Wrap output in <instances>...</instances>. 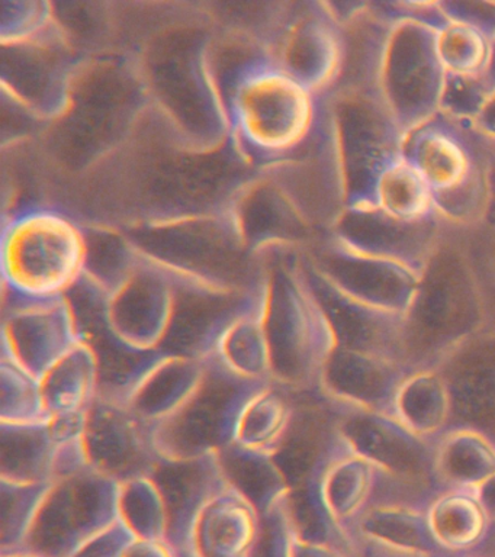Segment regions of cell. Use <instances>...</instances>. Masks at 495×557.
<instances>
[{
  "label": "cell",
  "mask_w": 495,
  "mask_h": 557,
  "mask_svg": "<svg viewBox=\"0 0 495 557\" xmlns=\"http://www.w3.org/2000/svg\"><path fill=\"white\" fill-rule=\"evenodd\" d=\"M493 95L485 76L446 74L438 115L462 128L472 129L477 117Z\"/></svg>",
  "instance_id": "obj_34"
},
{
  "label": "cell",
  "mask_w": 495,
  "mask_h": 557,
  "mask_svg": "<svg viewBox=\"0 0 495 557\" xmlns=\"http://www.w3.org/2000/svg\"><path fill=\"white\" fill-rule=\"evenodd\" d=\"M219 457L225 478L256 505L262 516L290 498L293 487L276 457L256 455L236 446L225 448Z\"/></svg>",
  "instance_id": "obj_26"
},
{
  "label": "cell",
  "mask_w": 495,
  "mask_h": 557,
  "mask_svg": "<svg viewBox=\"0 0 495 557\" xmlns=\"http://www.w3.org/2000/svg\"><path fill=\"white\" fill-rule=\"evenodd\" d=\"M438 216L423 222H403L386 215L375 205L347 207L332 234L345 246L367 255L384 257L423 272L442 243Z\"/></svg>",
  "instance_id": "obj_15"
},
{
  "label": "cell",
  "mask_w": 495,
  "mask_h": 557,
  "mask_svg": "<svg viewBox=\"0 0 495 557\" xmlns=\"http://www.w3.org/2000/svg\"><path fill=\"white\" fill-rule=\"evenodd\" d=\"M308 264L349 298L406 317L419 292L421 273L410 265L354 250L325 234Z\"/></svg>",
  "instance_id": "obj_12"
},
{
  "label": "cell",
  "mask_w": 495,
  "mask_h": 557,
  "mask_svg": "<svg viewBox=\"0 0 495 557\" xmlns=\"http://www.w3.org/2000/svg\"><path fill=\"white\" fill-rule=\"evenodd\" d=\"M123 557H177V552L169 540L136 539Z\"/></svg>",
  "instance_id": "obj_39"
},
{
  "label": "cell",
  "mask_w": 495,
  "mask_h": 557,
  "mask_svg": "<svg viewBox=\"0 0 495 557\" xmlns=\"http://www.w3.org/2000/svg\"><path fill=\"white\" fill-rule=\"evenodd\" d=\"M491 203L486 222L495 230V150L490 146Z\"/></svg>",
  "instance_id": "obj_41"
},
{
  "label": "cell",
  "mask_w": 495,
  "mask_h": 557,
  "mask_svg": "<svg viewBox=\"0 0 495 557\" xmlns=\"http://www.w3.org/2000/svg\"><path fill=\"white\" fill-rule=\"evenodd\" d=\"M177 557H199L197 553L190 548H176Z\"/></svg>",
  "instance_id": "obj_44"
},
{
  "label": "cell",
  "mask_w": 495,
  "mask_h": 557,
  "mask_svg": "<svg viewBox=\"0 0 495 557\" xmlns=\"http://www.w3.org/2000/svg\"><path fill=\"white\" fill-rule=\"evenodd\" d=\"M327 96L341 139L347 207L373 205L378 177L403 156L406 135L380 94L333 90Z\"/></svg>",
  "instance_id": "obj_9"
},
{
  "label": "cell",
  "mask_w": 495,
  "mask_h": 557,
  "mask_svg": "<svg viewBox=\"0 0 495 557\" xmlns=\"http://www.w3.org/2000/svg\"><path fill=\"white\" fill-rule=\"evenodd\" d=\"M449 20L463 22L480 29L486 37L495 39V2L482 0H459V2H441Z\"/></svg>",
  "instance_id": "obj_36"
},
{
  "label": "cell",
  "mask_w": 495,
  "mask_h": 557,
  "mask_svg": "<svg viewBox=\"0 0 495 557\" xmlns=\"http://www.w3.org/2000/svg\"><path fill=\"white\" fill-rule=\"evenodd\" d=\"M373 205L403 222L437 216L432 187L404 154L382 170L373 190Z\"/></svg>",
  "instance_id": "obj_27"
},
{
  "label": "cell",
  "mask_w": 495,
  "mask_h": 557,
  "mask_svg": "<svg viewBox=\"0 0 495 557\" xmlns=\"http://www.w3.org/2000/svg\"><path fill=\"white\" fill-rule=\"evenodd\" d=\"M294 525V522H293ZM290 557H349L343 548L333 546V544L312 542L299 537L297 531L293 529V537H290Z\"/></svg>",
  "instance_id": "obj_38"
},
{
  "label": "cell",
  "mask_w": 495,
  "mask_h": 557,
  "mask_svg": "<svg viewBox=\"0 0 495 557\" xmlns=\"http://www.w3.org/2000/svg\"><path fill=\"white\" fill-rule=\"evenodd\" d=\"M243 239L255 252L281 250L306 242L314 230L285 191L264 176L245 183L230 205Z\"/></svg>",
  "instance_id": "obj_20"
},
{
  "label": "cell",
  "mask_w": 495,
  "mask_h": 557,
  "mask_svg": "<svg viewBox=\"0 0 495 557\" xmlns=\"http://www.w3.org/2000/svg\"><path fill=\"white\" fill-rule=\"evenodd\" d=\"M485 81L488 83L491 91L495 94V39L493 47H491V60L488 69H486Z\"/></svg>",
  "instance_id": "obj_42"
},
{
  "label": "cell",
  "mask_w": 495,
  "mask_h": 557,
  "mask_svg": "<svg viewBox=\"0 0 495 557\" xmlns=\"http://www.w3.org/2000/svg\"><path fill=\"white\" fill-rule=\"evenodd\" d=\"M445 83L436 29L419 21H395L382 65L380 95L404 135L438 115Z\"/></svg>",
  "instance_id": "obj_8"
},
{
  "label": "cell",
  "mask_w": 495,
  "mask_h": 557,
  "mask_svg": "<svg viewBox=\"0 0 495 557\" xmlns=\"http://www.w3.org/2000/svg\"><path fill=\"white\" fill-rule=\"evenodd\" d=\"M82 339L79 317L69 295L50 299L5 295L0 355L14 357L38 377Z\"/></svg>",
  "instance_id": "obj_13"
},
{
  "label": "cell",
  "mask_w": 495,
  "mask_h": 557,
  "mask_svg": "<svg viewBox=\"0 0 495 557\" xmlns=\"http://www.w3.org/2000/svg\"><path fill=\"white\" fill-rule=\"evenodd\" d=\"M425 516L434 543L441 550L451 553L477 547L490 525V516L480 496L465 490L434 500Z\"/></svg>",
  "instance_id": "obj_25"
},
{
  "label": "cell",
  "mask_w": 495,
  "mask_h": 557,
  "mask_svg": "<svg viewBox=\"0 0 495 557\" xmlns=\"http://www.w3.org/2000/svg\"><path fill=\"white\" fill-rule=\"evenodd\" d=\"M294 409L277 386L263 383L245 400L234 425L233 444L256 455L276 457L288 437Z\"/></svg>",
  "instance_id": "obj_23"
},
{
  "label": "cell",
  "mask_w": 495,
  "mask_h": 557,
  "mask_svg": "<svg viewBox=\"0 0 495 557\" xmlns=\"http://www.w3.org/2000/svg\"><path fill=\"white\" fill-rule=\"evenodd\" d=\"M230 141L245 159L269 165L285 159L314 128L320 96L284 72L258 47L219 78Z\"/></svg>",
  "instance_id": "obj_1"
},
{
  "label": "cell",
  "mask_w": 495,
  "mask_h": 557,
  "mask_svg": "<svg viewBox=\"0 0 495 557\" xmlns=\"http://www.w3.org/2000/svg\"><path fill=\"white\" fill-rule=\"evenodd\" d=\"M120 487L92 468L54 482L23 552L76 557L120 521Z\"/></svg>",
  "instance_id": "obj_7"
},
{
  "label": "cell",
  "mask_w": 495,
  "mask_h": 557,
  "mask_svg": "<svg viewBox=\"0 0 495 557\" xmlns=\"http://www.w3.org/2000/svg\"><path fill=\"white\" fill-rule=\"evenodd\" d=\"M2 47L40 41L58 33L53 7L38 0H12L0 4Z\"/></svg>",
  "instance_id": "obj_33"
},
{
  "label": "cell",
  "mask_w": 495,
  "mask_h": 557,
  "mask_svg": "<svg viewBox=\"0 0 495 557\" xmlns=\"http://www.w3.org/2000/svg\"><path fill=\"white\" fill-rule=\"evenodd\" d=\"M188 407L151 431L160 460H197L220 455L233 444L238 412L251 392L263 385L225 372L215 363Z\"/></svg>",
  "instance_id": "obj_10"
},
{
  "label": "cell",
  "mask_w": 495,
  "mask_h": 557,
  "mask_svg": "<svg viewBox=\"0 0 495 557\" xmlns=\"http://www.w3.org/2000/svg\"><path fill=\"white\" fill-rule=\"evenodd\" d=\"M264 47L275 64L317 96L330 94L341 81L345 38L329 3H302L286 12Z\"/></svg>",
  "instance_id": "obj_11"
},
{
  "label": "cell",
  "mask_w": 495,
  "mask_h": 557,
  "mask_svg": "<svg viewBox=\"0 0 495 557\" xmlns=\"http://www.w3.org/2000/svg\"><path fill=\"white\" fill-rule=\"evenodd\" d=\"M410 550L433 553L441 550L430 533L428 516L408 512V509H380L362 521V534Z\"/></svg>",
  "instance_id": "obj_32"
},
{
  "label": "cell",
  "mask_w": 495,
  "mask_h": 557,
  "mask_svg": "<svg viewBox=\"0 0 495 557\" xmlns=\"http://www.w3.org/2000/svg\"><path fill=\"white\" fill-rule=\"evenodd\" d=\"M493 41L480 29L449 20L436 30L438 60L446 74L485 76Z\"/></svg>",
  "instance_id": "obj_31"
},
{
  "label": "cell",
  "mask_w": 495,
  "mask_h": 557,
  "mask_svg": "<svg viewBox=\"0 0 495 557\" xmlns=\"http://www.w3.org/2000/svg\"><path fill=\"white\" fill-rule=\"evenodd\" d=\"M290 499V498H289ZM289 499L277 505L272 511L263 513L258 542L250 557H290V537H293V518Z\"/></svg>",
  "instance_id": "obj_35"
},
{
  "label": "cell",
  "mask_w": 495,
  "mask_h": 557,
  "mask_svg": "<svg viewBox=\"0 0 495 557\" xmlns=\"http://www.w3.org/2000/svg\"><path fill=\"white\" fill-rule=\"evenodd\" d=\"M472 131L486 144L495 146V94L491 96L480 116L477 117Z\"/></svg>",
  "instance_id": "obj_40"
},
{
  "label": "cell",
  "mask_w": 495,
  "mask_h": 557,
  "mask_svg": "<svg viewBox=\"0 0 495 557\" xmlns=\"http://www.w3.org/2000/svg\"><path fill=\"white\" fill-rule=\"evenodd\" d=\"M120 518L137 539L169 540L166 496L151 473L121 482Z\"/></svg>",
  "instance_id": "obj_30"
},
{
  "label": "cell",
  "mask_w": 495,
  "mask_h": 557,
  "mask_svg": "<svg viewBox=\"0 0 495 557\" xmlns=\"http://www.w3.org/2000/svg\"><path fill=\"white\" fill-rule=\"evenodd\" d=\"M3 48V95L36 117L59 120L71 107L77 82L62 35Z\"/></svg>",
  "instance_id": "obj_14"
},
{
  "label": "cell",
  "mask_w": 495,
  "mask_h": 557,
  "mask_svg": "<svg viewBox=\"0 0 495 557\" xmlns=\"http://www.w3.org/2000/svg\"><path fill=\"white\" fill-rule=\"evenodd\" d=\"M0 557H45V556L37 555V553H32V552H15V553H7V555H2Z\"/></svg>",
  "instance_id": "obj_43"
},
{
  "label": "cell",
  "mask_w": 495,
  "mask_h": 557,
  "mask_svg": "<svg viewBox=\"0 0 495 557\" xmlns=\"http://www.w3.org/2000/svg\"><path fill=\"white\" fill-rule=\"evenodd\" d=\"M136 539L133 531L120 518L116 524L103 531L88 546L82 548L76 557H123L129 544Z\"/></svg>",
  "instance_id": "obj_37"
},
{
  "label": "cell",
  "mask_w": 495,
  "mask_h": 557,
  "mask_svg": "<svg viewBox=\"0 0 495 557\" xmlns=\"http://www.w3.org/2000/svg\"><path fill=\"white\" fill-rule=\"evenodd\" d=\"M462 126L437 115L406 135L403 154L425 178L433 195L446 194L467 182L488 161L465 138Z\"/></svg>",
  "instance_id": "obj_21"
},
{
  "label": "cell",
  "mask_w": 495,
  "mask_h": 557,
  "mask_svg": "<svg viewBox=\"0 0 495 557\" xmlns=\"http://www.w3.org/2000/svg\"><path fill=\"white\" fill-rule=\"evenodd\" d=\"M268 300L269 277L264 273L224 322L207 361L245 381L272 383Z\"/></svg>",
  "instance_id": "obj_18"
},
{
  "label": "cell",
  "mask_w": 495,
  "mask_h": 557,
  "mask_svg": "<svg viewBox=\"0 0 495 557\" xmlns=\"http://www.w3.org/2000/svg\"><path fill=\"white\" fill-rule=\"evenodd\" d=\"M86 447L92 469L119 482L153 472L160 460L149 426L110 399L98 398L90 408Z\"/></svg>",
  "instance_id": "obj_16"
},
{
  "label": "cell",
  "mask_w": 495,
  "mask_h": 557,
  "mask_svg": "<svg viewBox=\"0 0 495 557\" xmlns=\"http://www.w3.org/2000/svg\"><path fill=\"white\" fill-rule=\"evenodd\" d=\"M314 231L327 234L347 208L341 139L329 96H320L314 128L285 159L267 168Z\"/></svg>",
  "instance_id": "obj_6"
},
{
  "label": "cell",
  "mask_w": 495,
  "mask_h": 557,
  "mask_svg": "<svg viewBox=\"0 0 495 557\" xmlns=\"http://www.w3.org/2000/svg\"><path fill=\"white\" fill-rule=\"evenodd\" d=\"M51 417L89 412L101 392V364L92 344L84 338L41 377Z\"/></svg>",
  "instance_id": "obj_22"
},
{
  "label": "cell",
  "mask_w": 495,
  "mask_h": 557,
  "mask_svg": "<svg viewBox=\"0 0 495 557\" xmlns=\"http://www.w3.org/2000/svg\"><path fill=\"white\" fill-rule=\"evenodd\" d=\"M262 513L225 478L199 507L188 542L199 557H250L258 542Z\"/></svg>",
  "instance_id": "obj_19"
},
{
  "label": "cell",
  "mask_w": 495,
  "mask_h": 557,
  "mask_svg": "<svg viewBox=\"0 0 495 557\" xmlns=\"http://www.w3.org/2000/svg\"><path fill=\"white\" fill-rule=\"evenodd\" d=\"M140 77L182 146L212 152L228 141L227 111L207 44L177 34L163 37L150 48Z\"/></svg>",
  "instance_id": "obj_2"
},
{
  "label": "cell",
  "mask_w": 495,
  "mask_h": 557,
  "mask_svg": "<svg viewBox=\"0 0 495 557\" xmlns=\"http://www.w3.org/2000/svg\"><path fill=\"white\" fill-rule=\"evenodd\" d=\"M86 256V231L67 213L47 207L21 209L3 222V295L23 299L66 296L85 276Z\"/></svg>",
  "instance_id": "obj_3"
},
{
  "label": "cell",
  "mask_w": 495,
  "mask_h": 557,
  "mask_svg": "<svg viewBox=\"0 0 495 557\" xmlns=\"http://www.w3.org/2000/svg\"><path fill=\"white\" fill-rule=\"evenodd\" d=\"M491 147H493V148H494V150H495V146H491Z\"/></svg>",
  "instance_id": "obj_45"
},
{
  "label": "cell",
  "mask_w": 495,
  "mask_h": 557,
  "mask_svg": "<svg viewBox=\"0 0 495 557\" xmlns=\"http://www.w3.org/2000/svg\"><path fill=\"white\" fill-rule=\"evenodd\" d=\"M268 334L272 383L302 389L317 383L337 348V338L304 264L282 263L268 272Z\"/></svg>",
  "instance_id": "obj_4"
},
{
  "label": "cell",
  "mask_w": 495,
  "mask_h": 557,
  "mask_svg": "<svg viewBox=\"0 0 495 557\" xmlns=\"http://www.w3.org/2000/svg\"><path fill=\"white\" fill-rule=\"evenodd\" d=\"M210 364L197 357L159 351L115 403L125 405L151 431L190 404L206 383Z\"/></svg>",
  "instance_id": "obj_17"
},
{
  "label": "cell",
  "mask_w": 495,
  "mask_h": 557,
  "mask_svg": "<svg viewBox=\"0 0 495 557\" xmlns=\"http://www.w3.org/2000/svg\"><path fill=\"white\" fill-rule=\"evenodd\" d=\"M49 422L0 424V479L23 483L54 482L55 447Z\"/></svg>",
  "instance_id": "obj_24"
},
{
  "label": "cell",
  "mask_w": 495,
  "mask_h": 557,
  "mask_svg": "<svg viewBox=\"0 0 495 557\" xmlns=\"http://www.w3.org/2000/svg\"><path fill=\"white\" fill-rule=\"evenodd\" d=\"M49 421L41 377L14 357L0 355V424L36 425Z\"/></svg>",
  "instance_id": "obj_28"
},
{
  "label": "cell",
  "mask_w": 495,
  "mask_h": 557,
  "mask_svg": "<svg viewBox=\"0 0 495 557\" xmlns=\"http://www.w3.org/2000/svg\"><path fill=\"white\" fill-rule=\"evenodd\" d=\"M53 483H23L0 479L2 555L24 550Z\"/></svg>",
  "instance_id": "obj_29"
},
{
  "label": "cell",
  "mask_w": 495,
  "mask_h": 557,
  "mask_svg": "<svg viewBox=\"0 0 495 557\" xmlns=\"http://www.w3.org/2000/svg\"><path fill=\"white\" fill-rule=\"evenodd\" d=\"M181 292L228 294L230 289L190 276L143 252L136 272L103 299V322L129 351H162L175 322Z\"/></svg>",
  "instance_id": "obj_5"
}]
</instances>
